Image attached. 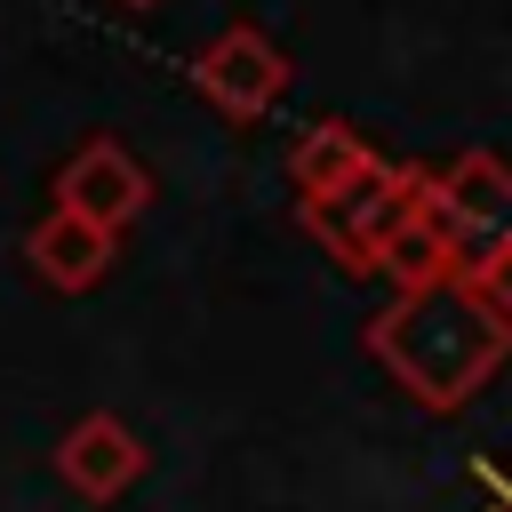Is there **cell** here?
Returning a JSON list of instances; mask_svg holds the SVG:
<instances>
[{
    "label": "cell",
    "instance_id": "30bf717a",
    "mask_svg": "<svg viewBox=\"0 0 512 512\" xmlns=\"http://www.w3.org/2000/svg\"><path fill=\"white\" fill-rule=\"evenodd\" d=\"M464 280L480 288V304H488V312H504V320H512V248H496V256H480V264H472Z\"/></svg>",
    "mask_w": 512,
    "mask_h": 512
},
{
    "label": "cell",
    "instance_id": "6da1fadb",
    "mask_svg": "<svg viewBox=\"0 0 512 512\" xmlns=\"http://www.w3.org/2000/svg\"><path fill=\"white\" fill-rule=\"evenodd\" d=\"M360 336H368V360L432 416H456L464 400H480V384L512 360V320L488 312L464 272L424 280V288H392V304Z\"/></svg>",
    "mask_w": 512,
    "mask_h": 512
},
{
    "label": "cell",
    "instance_id": "8992f818",
    "mask_svg": "<svg viewBox=\"0 0 512 512\" xmlns=\"http://www.w3.org/2000/svg\"><path fill=\"white\" fill-rule=\"evenodd\" d=\"M144 472H152V448H144L112 408H88V416L64 424V440H56V480H64L72 496H88V504L128 496Z\"/></svg>",
    "mask_w": 512,
    "mask_h": 512
},
{
    "label": "cell",
    "instance_id": "ba28073f",
    "mask_svg": "<svg viewBox=\"0 0 512 512\" xmlns=\"http://www.w3.org/2000/svg\"><path fill=\"white\" fill-rule=\"evenodd\" d=\"M376 160H384V152H376L352 120H312V128L288 144V184H296V200H328V192L360 184Z\"/></svg>",
    "mask_w": 512,
    "mask_h": 512
},
{
    "label": "cell",
    "instance_id": "5b68a950",
    "mask_svg": "<svg viewBox=\"0 0 512 512\" xmlns=\"http://www.w3.org/2000/svg\"><path fill=\"white\" fill-rule=\"evenodd\" d=\"M56 208L104 224V232H128L144 208H152V168L120 144V136H88L64 168H56Z\"/></svg>",
    "mask_w": 512,
    "mask_h": 512
},
{
    "label": "cell",
    "instance_id": "52a82bcc",
    "mask_svg": "<svg viewBox=\"0 0 512 512\" xmlns=\"http://www.w3.org/2000/svg\"><path fill=\"white\" fill-rule=\"evenodd\" d=\"M112 256H120V232H104V224H88V216H72V208H48V216L24 232V264H32L56 296L96 288V280L112 272Z\"/></svg>",
    "mask_w": 512,
    "mask_h": 512
},
{
    "label": "cell",
    "instance_id": "8fae6325",
    "mask_svg": "<svg viewBox=\"0 0 512 512\" xmlns=\"http://www.w3.org/2000/svg\"><path fill=\"white\" fill-rule=\"evenodd\" d=\"M120 8H160V0H120Z\"/></svg>",
    "mask_w": 512,
    "mask_h": 512
},
{
    "label": "cell",
    "instance_id": "277c9868",
    "mask_svg": "<svg viewBox=\"0 0 512 512\" xmlns=\"http://www.w3.org/2000/svg\"><path fill=\"white\" fill-rule=\"evenodd\" d=\"M288 80H296V64H288V48H280L264 24H224V32L192 56L200 104H216L232 128H256V120L288 96Z\"/></svg>",
    "mask_w": 512,
    "mask_h": 512
},
{
    "label": "cell",
    "instance_id": "7a4b0ae2",
    "mask_svg": "<svg viewBox=\"0 0 512 512\" xmlns=\"http://www.w3.org/2000/svg\"><path fill=\"white\" fill-rule=\"evenodd\" d=\"M432 208V168H408V160H376L360 184L328 192V200H296V224L320 240L328 264L344 272H384V248Z\"/></svg>",
    "mask_w": 512,
    "mask_h": 512
},
{
    "label": "cell",
    "instance_id": "3957f363",
    "mask_svg": "<svg viewBox=\"0 0 512 512\" xmlns=\"http://www.w3.org/2000/svg\"><path fill=\"white\" fill-rule=\"evenodd\" d=\"M432 224L456 248V272H472L480 256L512 248V160L504 152H456L432 168Z\"/></svg>",
    "mask_w": 512,
    "mask_h": 512
},
{
    "label": "cell",
    "instance_id": "9c48e42d",
    "mask_svg": "<svg viewBox=\"0 0 512 512\" xmlns=\"http://www.w3.org/2000/svg\"><path fill=\"white\" fill-rule=\"evenodd\" d=\"M448 272H456V248H448V232H440L432 208H424V216L384 248V280H392V288H424V280H448Z\"/></svg>",
    "mask_w": 512,
    "mask_h": 512
}]
</instances>
